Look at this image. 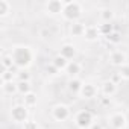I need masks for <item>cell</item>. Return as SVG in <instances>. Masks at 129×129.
Returning <instances> with one entry per match:
<instances>
[{"mask_svg": "<svg viewBox=\"0 0 129 129\" xmlns=\"http://www.w3.org/2000/svg\"><path fill=\"white\" fill-rule=\"evenodd\" d=\"M8 52L18 70H29L35 61V50L27 44H14Z\"/></svg>", "mask_w": 129, "mask_h": 129, "instance_id": "obj_1", "label": "cell"}, {"mask_svg": "<svg viewBox=\"0 0 129 129\" xmlns=\"http://www.w3.org/2000/svg\"><path fill=\"white\" fill-rule=\"evenodd\" d=\"M99 103H100L102 106H108V108H109V105H111V97L99 96Z\"/></svg>", "mask_w": 129, "mask_h": 129, "instance_id": "obj_32", "label": "cell"}, {"mask_svg": "<svg viewBox=\"0 0 129 129\" xmlns=\"http://www.w3.org/2000/svg\"><path fill=\"white\" fill-rule=\"evenodd\" d=\"M117 72L120 73V76L123 78V81H129V62L124 64V66H121Z\"/></svg>", "mask_w": 129, "mask_h": 129, "instance_id": "obj_30", "label": "cell"}, {"mask_svg": "<svg viewBox=\"0 0 129 129\" xmlns=\"http://www.w3.org/2000/svg\"><path fill=\"white\" fill-rule=\"evenodd\" d=\"M84 38H85V41H88V43H96V41L100 38V32H99L97 23H96V24H87Z\"/></svg>", "mask_w": 129, "mask_h": 129, "instance_id": "obj_16", "label": "cell"}, {"mask_svg": "<svg viewBox=\"0 0 129 129\" xmlns=\"http://www.w3.org/2000/svg\"><path fill=\"white\" fill-rule=\"evenodd\" d=\"M44 70H46V75H47L49 78H56V76L61 73V72H59V70L53 66V64H52V62H49V64H47Z\"/></svg>", "mask_w": 129, "mask_h": 129, "instance_id": "obj_28", "label": "cell"}, {"mask_svg": "<svg viewBox=\"0 0 129 129\" xmlns=\"http://www.w3.org/2000/svg\"><path fill=\"white\" fill-rule=\"evenodd\" d=\"M64 5H66L64 0H47V2H44L43 8H44V12L49 17H58V15L62 14Z\"/></svg>", "mask_w": 129, "mask_h": 129, "instance_id": "obj_9", "label": "cell"}, {"mask_svg": "<svg viewBox=\"0 0 129 129\" xmlns=\"http://www.w3.org/2000/svg\"><path fill=\"white\" fill-rule=\"evenodd\" d=\"M32 75L29 73V70H18L17 73V82H30Z\"/></svg>", "mask_w": 129, "mask_h": 129, "instance_id": "obj_27", "label": "cell"}, {"mask_svg": "<svg viewBox=\"0 0 129 129\" xmlns=\"http://www.w3.org/2000/svg\"><path fill=\"white\" fill-rule=\"evenodd\" d=\"M82 64L79 62V61H70L69 62V66H67V69H66V72H64V73H66L69 78H79V75L82 73Z\"/></svg>", "mask_w": 129, "mask_h": 129, "instance_id": "obj_15", "label": "cell"}, {"mask_svg": "<svg viewBox=\"0 0 129 129\" xmlns=\"http://www.w3.org/2000/svg\"><path fill=\"white\" fill-rule=\"evenodd\" d=\"M21 129H40V123L34 118H29L26 123L21 124Z\"/></svg>", "mask_w": 129, "mask_h": 129, "instance_id": "obj_29", "label": "cell"}, {"mask_svg": "<svg viewBox=\"0 0 129 129\" xmlns=\"http://www.w3.org/2000/svg\"><path fill=\"white\" fill-rule=\"evenodd\" d=\"M0 62H2V69L3 70H12V69H15L14 61H12L9 52H3L2 53V61H0Z\"/></svg>", "mask_w": 129, "mask_h": 129, "instance_id": "obj_22", "label": "cell"}, {"mask_svg": "<svg viewBox=\"0 0 129 129\" xmlns=\"http://www.w3.org/2000/svg\"><path fill=\"white\" fill-rule=\"evenodd\" d=\"M109 46H118L120 43H121V40H123V37H121V32H118L117 29L114 30V32H111L108 37H105L103 38Z\"/></svg>", "mask_w": 129, "mask_h": 129, "instance_id": "obj_21", "label": "cell"}, {"mask_svg": "<svg viewBox=\"0 0 129 129\" xmlns=\"http://www.w3.org/2000/svg\"><path fill=\"white\" fill-rule=\"evenodd\" d=\"M84 12H85L84 3L76 2V0H69L64 5V11L61 14V18H62V21H66L69 24L76 23V21H81V18L84 17Z\"/></svg>", "mask_w": 129, "mask_h": 129, "instance_id": "obj_2", "label": "cell"}, {"mask_svg": "<svg viewBox=\"0 0 129 129\" xmlns=\"http://www.w3.org/2000/svg\"><path fill=\"white\" fill-rule=\"evenodd\" d=\"M72 117V108L70 105L64 103V102H58L50 108V118L56 123H64Z\"/></svg>", "mask_w": 129, "mask_h": 129, "instance_id": "obj_5", "label": "cell"}, {"mask_svg": "<svg viewBox=\"0 0 129 129\" xmlns=\"http://www.w3.org/2000/svg\"><path fill=\"white\" fill-rule=\"evenodd\" d=\"M99 90H100V96H105V97H111L112 99L117 94V91H118V85H115L112 81L106 79V81L100 82Z\"/></svg>", "mask_w": 129, "mask_h": 129, "instance_id": "obj_12", "label": "cell"}, {"mask_svg": "<svg viewBox=\"0 0 129 129\" xmlns=\"http://www.w3.org/2000/svg\"><path fill=\"white\" fill-rule=\"evenodd\" d=\"M38 37H40L41 40H50V38L53 37V34H52V26H41V27L38 29Z\"/></svg>", "mask_w": 129, "mask_h": 129, "instance_id": "obj_25", "label": "cell"}, {"mask_svg": "<svg viewBox=\"0 0 129 129\" xmlns=\"http://www.w3.org/2000/svg\"><path fill=\"white\" fill-rule=\"evenodd\" d=\"M97 15H99V23H114L115 11L111 6H103L97 11Z\"/></svg>", "mask_w": 129, "mask_h": 129, "instance_id": "obj_13", "label": "cell"}, {"mask_svg": "<svg viewBox=\"0 0 129 129\" xmlns=\"http://www.w3.org/2000/svg\"><path fill=\"white\" fill-rule=\"evenodd\" d=\"M85 29H87V24L84 21H76V23H70L69 24L67 32H69L70 38H84Z\"/></svg>", "mask_w": 129, "mask_h": 129, "instance_id": "obj_11", "label": "cell"}, {"mask_svg": "<svg viewBox=\"0 0 129 129\" xmlns=\"http://www.w3.org/2000/svg\"><path fill=\"white\" fill-rule=\"evenodd\" d=\"M17 73L18 69H12V70H2V75H0V81L2 84H8V82H14L17 81Z\"/></svg>", "mask_w": 129, "mask_h": 129, "instance_id": "obj_17", "label": "cell"}, {"mask_svg": "<svg viewBox=\"0 0 129 129\" xmlns=\"http://www.w3.org/2000/svg\"><path fill=\"white\" fill-rule=\"evenodd\" d=\"M100 96V90L99 85L94 82H84L81 93H79V99L82 100H93V99H99Z\"/></svg>", "mask_w": 129, "mask_h": 129, "instance_id": "obj_8", "label": "cell"}, {"mask_svg": "<svg viewBox=\"0 0 129 129\" xmlns=\"http://www.w3.org/2000/svg\"><path fill=\"white\" fill-rule=\"evenodd\" d=\"M82 85H84V81H82L81 78H69V79H67V84H66V88H67V91H69L70 94L79 96Z\"/></svg>", "mask_w": 129, "mask_h": 129, "instance_id": "obj_14", "label": "cell"}, {"mask_svg": "<svg viewBox=\"0 0 129 129\" xmlns=\"http://www.w3.org/2000/svg\"><path fill=\"white\" fill-rule=\"evenodd\" d=\"M94 121H96L94 112L90 111L88 108H81L73 115V123L78 129H90Z\"/></svg>", "mask_w": 129, "mask_h": 129, "instance_id": "obj_4", "label": "cell"}, {"mask_svg": "<svg viewBox=\"0 0 129 129\" xmlns=\"http://www.w3.org/2000/svg\"><path fill=\"white\" fill-rule=\"evenodd\" d=\"M109 81H112L115 85H120L121 82H123V78L120 76V73L118 72H114L112 75H111V78H109Z\"/></svg>", "mask_w": 129, "mask_h": 129, "instance_id": "obj_31", "label": "cell"}, {"mask_svg": "<svg viewBox=\"0 0 129 129\" xmlns=\"http://www.w3.org/2000/svg\"><path fill=\"white\" fill-rule=\"evenodd\" d=\"M17 88H18V94L20 96H26L32 91V85L30 82H17Z\"/></svg>", "mask_w": 129, "mask_h": 129, "instance_id": "obj_26", "label": "cell"}, {"mask_svg": "<svg viewBox=\"0 0 129 129\" xmlns=\"http://www.w3.org/2000/svg\"><path fill=\"white\" fill-rule=\"evenodd\" d=\"M58 53L61 56H64L67 61H75L76 56H78V47L76 44H73L72 41H66V43H62L58 49Z\"/></svg>", "mask_w": 129, "mask_h": 129, "instance_id": "obj_10", "label": "cell"}, {"mask_svg": "<svg viewBox=\"0 0 129 129\" xmlns=\"http://www.w3.org/2000/svg\"><path fill=\"white\" fill-rule=\"evenodd\" d=\"M21 102H23L29 109H32V108H35L37 103H38V96H37L35 91H30L29 94H26V96L21 97Z\"/></svg>", "mask_w": 129, "mask_h": 129, "instance_id": "obj_20", "label": "cell"}, {"mask_svg": "<svg viewBox=\"0 0 129 129\" xmlns=\"http://www.w3.org/2000/svg\"><path fill=\"white\" fill-rule=\"evenodd\" d=\"M9 118H11L12 123L21 126L23 123H26V121L30 118V109H29L23 102L14 103V105H11V108H9Z\"/></svg>", "mask_w": 129, "mask_h": 129, "instance_id": "obj_3", "label": "cell"}, {"mask_svg": "<svg viewBox=\"0 0 129 129\" xmlns=\"http://www.w3.org/2000/svg\"><path fill=\"white\" fill-rule=\"evenodd\" d=\"M97 27H99V32H100V37H103V38L115 30L114 23H97Z\"/></svg>", "mask_w": 129, "mask_h": 129, "instance_id": "obj_23", "label": "cell"}, {"mask_svg": "<svg viewBox=\"0 0 129 129\" xmlns=\"http://www.w3.org/2000/svg\"><path fill=\"white\" fill-rule=\"evenodd\" d=\"M12 12V5L8 0H0V18H6Z\"/></svg>", "mask_w": 129, "mask_h": 129, "instance_id": "obj_24", "label": "cell"}, {"mask_svg": "<svg viewBox=\"0 0 129 129\" xmlns=\"http://www.w3.org/2000/svg\"><path fill=\"white\" fill-rule=\"evenodd\" d=\"M90 129H105V124H103L102 121H94Z\"/></svg>", "mask_w": 129, "mask_h": 129, "instance_id": "obj_33", "label": "cell"}, {"mask_svg": "<svg viewBox=\"0 0 129 129\" xmlns=\"http://www.w3.org/2000/svg\"><path fill=\"white\" fill-rule=\"evenodd\" d=\"M50 62L53 64V66H55L59 72H66V69H67V66H69V62H70V61H67L64 56H61L59 53H56V55L52 58Z\"/></svg>", "mask_w": 129, "mask_h": 129, "instance_id": "obj_18", "label": "cell"}, {"mask_svg": "<svg viewBox=\"0 0 129 129\" xmlns=\"http://www.w3.org/2000/svg\"><path fill=\"white\" fill-rule=\"evenodd\" d=\"M2 93H3V96H8V97H14L15 94H18L17 81L8 82V84H2Z\"/></svg>", "mask_w": 129, "mask_h": 129, "instance_id": "obj_19", "label": "cell"}, {"mask_svg": "<svg viewBox=\"0 0 129 129\" xmlns=\"http://www.w3.org/2000/svg\"><path fill=\"white\" fill-rule=\"evenodd\" d=\"M106 126L109 129H126L127 115L123 111H112L106 115Z\"/></svg>", "mask_w": 129, "mask_h": 129, "instance_id": "obj_6", "label": "cell"}, {"mask_svg": "<svg viewBox=\"0 0 129 129\" xmlns=\"http://www.w3.org/2000/svg\"><path fill=\"white\" fill-rule=\"evenodd\" d=\"M108 62L118 70L121 66H124V64L129 62L127 61V53L124 50H121V49H112L108 53Z\"/></svg>", "mask_w": 129, "mask_h": 129, "instance_id": "obj_7", "label": "cell"}, {"mask_svg": "<svg viewBox=\"0 0 129 129\" xmlns=\"http://www.w3.org/2000/svg\"><path fill=\"white\" fill-rule=\"evenodd\" d=\"M127 20H129V12H127Z\"/></svg>", "mask_w": 129, "mask_h": 129, "instance_id": "obj_34", "label": "cell"}]
</instances>
